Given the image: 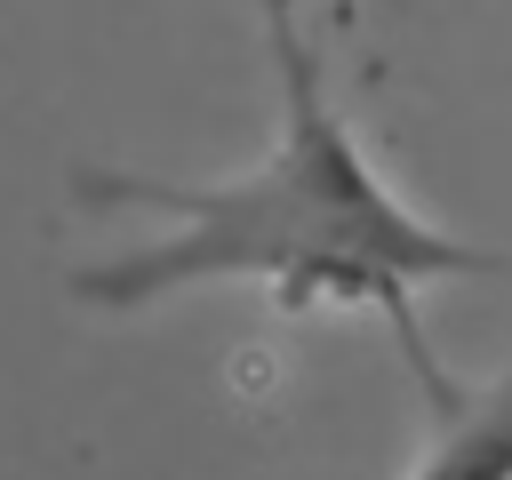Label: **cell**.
Here are the masks:
<instances>
[{
  "instance_id": "cell-1",
  "label": "cell",
  "mask_w": 512,
  "mask_h": 480,
  "mask_svg": "<svg viewBox=\"0 0 512 480\" xmlns=\"http://www.w3.org/2000/svg\"><path fill=\"white\" fill-rule=\"evenodd\" d=\"M272 80H280V136L256 168L216 184H168L136 168H80L72 200L104 216H152V240L112 248L104 264L72 272V296L96 312H152L184 288L248 280L280 312H376L408 360V376L440 368L416 288L504 272L496 248L456 240L424 208L392 192V176L360 152L344 112L328 104V64L304 32L296 0H256Z\"/></svg>"
},
{
  "instance_id": "cell-2",
  "label": "cell",
  "mask_w": 512,
  "mask_h": 480,
  "mask_svg": "<svg viewBox=\"0 0 512 480\" xmlns=\"http://www.w3.org/2000/svg\"><path fill=\"white\" fill-rule=\"evenodd\" d=\"M424 448L408 480H512V368L496 384H456L448 368L416 376Z\"/></svg>"
}]
</instances>
